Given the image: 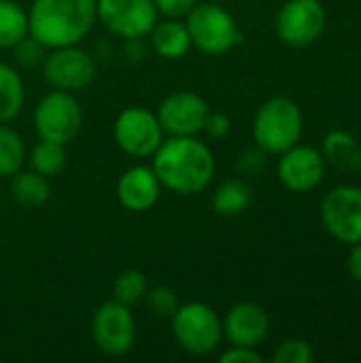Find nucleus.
<instances>
[{"label":"nucleus","instance_id":"1","mask_svg":"<svg viewBox=\"0 0 361 363\" xmlns=\"http://www.w3.org/2000/svg\"><path fill=\"white\" fill-rule=\"evenodd\" d=\"M151 168L162 187L179 196H196L215 177V155L198 136H168L153 153Z\"/></svg>","mask_w":361,"mask_h":363},{"label":"nucleus","instance_id":"2","mask_svg":"<svg viewBox=\"0 0 361 363\" xmlns=\"http://www.w3.org/2000/svg\"><path fill=\"white\" fill-rule=\"evenodd\" d=\"M96 19V0H32L28 9L30 38L45 49L79 45Z\"/></svg>","mask_w":361,"mask_h":363},{"label":"nucleus","instance_id":"3","mask_svg":"<svg viewBox=\"0 0 361 363\" xmlns=\"http://www.w3.org/2000/svg\"><path fill=\"white\" fill-rule=\"evenodd\" d=\"M185 17L191 47L206 55H223L243 43V32L232 13L213 0L198 2Z\"/></svg>","mask_w":361,"mask_h":363},{"label":"nucleus","instance_id":"4","mask_svg":"<svg viewBox=\"0 0 361 363\" xmlns=\"http://www.w3.org/2000/svg\"><path fill=\"white\" fill-rule=\"evenodd\" d=\"M304 117L300 106L283 96L264 102L253 119V138L266 153H283L300 143Z\"/></svg>","mask_w":361,"mask_h":363},{"label":"nucleus","instance_id":"5","mask_svg":"<svg viewBox=\"0 0 361 363\" xmlns=\"http://www.w3.org/2000/svg\"><path fill=\"white\" fill-rule=\"evenodd\" d=\"M172 321V334L179 347L191 355H211L223 340V323L217 311L204 302L179 304Z\"/></svg>","mask_w":361,"mask_h":363},{"label":"nucleus","instance_id":"6","mask_svg":"<svg viewBox=\"0 0 361 363\" xmlns=\"http://www.w3.org/2000/svg\"><path fill=\"white\" fill-rule=\"evenodd\" d=\"M83 108L70 91L53 89L34 108V128L43 140L68 145L81 132Z\"/></svg>","mask_w":361,"mask_h":363},{"label":"nucleus","instance_id":"7","mask_svg":"<svg viewBox=\"0 0 361 363\" xmlns=\"http://www.w3.org/2000/svg\"><path fill=\"white\" fill-rule=\"evenodd\" d=\"M91 336L100 353L121 357L136 345V319L132 308L111 300L96 308L91 319Z\"/></svg>","mask_w":361,"mask_h":363},{"label":"nucleus","instance_id":"8","mask_svg":"<svg viewBox=\"0 0 361 363\" xmlns=\"http://www.w3.org/2000/svg\"><path fill=\"white\" fill-rule=\"evenodd\" d=\"M117 147L132 157H151L164 143V130L153 111L145 106H128L113 123Z\"/></svg>","mask_w":361,"mask_h":363},{"label":"nucleus","instance_id":"9","mask_svg":"<svg viewBox=\"0 0 361 363\" xmlns=\"http://www.w3.org/2000/svg\"><path fill=\"white\" fill-rule=\"evenodd\" d=\"M326 9L321 0H287L277 13V36L289 47H309L326 30Z\"/></svg>","mask_w":361,"mask_h":363},{"label":"nucleus","instance_id":"10","mask_svg":"<svg viewBox=\"0 0 361 363\" xmlns=\"http://www.w3.org/2000/svg\"><path fill=\"white\" fill-rule=\"evenodd\" d=\"M96 15L115 36L138 40L157 23L153 0H96Z\"/></svg>","mask_w":361,"mask_h":363},{"label":"nucleus","instance_id":"11","mask_svg":"<svg viewBox=\"0 0 361 363\" xmlns=\"http://www.w3.org/2000/svg\"><path fill=\"white\" fill-rule=\"evenodd\" d=\"M43 77L53 89L81 91L94 81L96 62L79 45L49 49L43 60Z\"/></svg>","mask_w":361,"mask_h":363},{"label":"nucleus","instance_id":"12","mask_svg":"<svg viewBox=\"0 0 361 363\" xmlns=\"http://www.w3.org/2000/svg\"><path fill=\"white\" fill-rule=\"evenodd\" d=\"M321 219L330 236L345 245L361 242V187L340 185L321 202Z\"/></svg>","mask_w":361,"mask_h":363},{"label":"nucleus","instance_id":"13","mask_svg":"<svg viewBox=\"0 0 361 363\" xmlns=\"http://www.w3.org/2000/svg\"><path fill=\"white\" fill-rule=\"evenodd\" d=\"M211 108L209 102L196 91H174L157 106V119L168 136H198Z\"/></svg>","mask_w":361,"mask_h":363},{"label":"nucleus","instance_id":"14","mask_svg":"<svg viewBox=\"0 0 361 363\" xmlns=\"http://www.w3.org/2000/svg\"><path fill=\"white\" fill-rule=\"evenodd\" d=\"M277 174L281 183L298 194L315 189L326 177V157L309 145H294L281 153Z\"/></svg>","mask_w":361,"mask_h":363},{"label":"nucleus","instance_id":"15","mask_svg":"<svg viewBox=\"0 0 361 363\" xmlns=\"http://www.w3.org/2000/svg\"><path fill=\"white\" fill-rule=\"evenodd\" d=\"M221 323H223V336L232 347L255 349L266 340L270 330L268 313L255 302H240L232 306Z\"/></svg>","mask_w":361,"mask_h":363},{"label":"nucleus","instance_id":"16","mask_svg":"<svg viewBox=\"0 0 361 363\" xmlns=\"http://www.w3.org/2000/svg\"><path fill=\"white\" fill-rule=\"evenodd\" d=\"M162 183L151 166H132L117 181V200L126 211L145 213L157 204Z\"/></svg>","mask_w":361,"mask_h":363},{"label":"nucleus","instance_id":"17","mask_svg":"<svg viewBox=\"0 0 361 363\" xmlns=\"http://www.w3.org/2000/svg\"><path fill=\"white\" fill-rule=\"evenodd\" d=\"M149 40H151L153 51L164 60H181L191 49L187 26L185 21H179L177 17L157 21L153 30L149 32Z\"/></svg>","mask_w":361,"mask_h":363},{"label":"nucleus","instance_id":"18","mask_svg":"<svg viewBox=\"0 0 361 363\" xmlns=\"http://www.w3.org/2000/svg\"><path fill=\"white\" fill-rule=\"evenodd\" d=\"M323 155L343 172H357L361 170V145L360 140L345 132L334 130L323 140Z\"/></svg>","mask_w":361,"mask_h":363},{"label":"nucleus","instance_id":"19","mask_svg":"<svg viewBox=\"0 0 361 363\" xmlns=\"http://www.w3.org/2000/svg\"><path fill=\"white\" fill-rule=\"evenodd\" d=\"M11 196L21 206L38 208L49 200L51 187L47 177L38 174L36 170H19L11 177Z\"/></svg>","mask_w":361,"mask_h":363},{"label":"nucleus","instance_id":"20","mask_svg":"<svg viewBox=\"0 0 361 363\" xmlns=\"http://www.w3.org/2000/svg\"><path fill=\"white\" fill-rule=\"evenodd\" d=\"M23 102L26 87L21 74L13 66L0 62V123L13 121L23 108Z\"/></svg>","mask_w":361,"mask_h":363},{"label":"nucleus","instance_id":"21","mask_svg":"<svg viewBox=\"0 0 361 363\" xmlns=\"http://www.w3.org/2000/svg\"><path fill=\"white\" fill-rule=\"evenodd\" d=\"M253 191L243 179L223 181L213 194V208L223 217H236L251 206Z\"/></svg>","mask_w":361,"mask_h":363},{"label":"nucleus","instance_id":"22","mask_svg":"<svg viewBox=\"0 0 361 363\" xmlns=\"http://www.w3.org/2000/svg\"><path fill=\"white\" fill-rule=\"evenodd\" d=\"M28 36V11L15 0H0V49L19 47Z\"/></svg>","mask_w":361,"mask_h":363},{"label":"nucleus","instance_id":"23","mask_svg":"<svg viewBox=\"0 0 361 363\" xmlns=\"http://www.w3.org/2000/svg\"><path fill=\"white\" fill-rule=\"evenodd\" d=\"M30 162V168L36 170L43 177H55L57 172H62V168L66 166V145L53 143V140H38L30 155L26 157Z\"/></svg>","mask_w":361,"mask_h":363},{"label":"nucleus","instance_id":"24","mask_svg":"<svg viewBox=\"0 0 361 363\" xmlns=\"http://www.w3.org/2000/svg\"><path fill=\"white\" fill-rule=\"evenodd\" d=\"M26 164V145L19 132L0 123V177H13Z\"/></svg>","mask_w":361,"mask_h":363},{"label":"nucleus","instance_id":"25","mask_svg":"<svg viewBox=\"0 0 361 363\" xmlns=\"http://www.w3.org/2000/svg\"><path fill=\"white\" fill-rule=\"evenodd\" d=\"M149 285H147V277L140 270H126L115 279L113 285V296L117 302L126 304V306H136L145 300Z\"/></svg>","mask_w":361,"mask_h":363},{"label":"nucleus","instance_id":"26","mask_svg":"<svg viewBox=\"0 0 361 363\" xmlns=\"http://www.w3.org/2000/svg\"><path fill=\"white\" fill-rule=\"evenodd\" d=\"M145 306L155 315V317H162V319H170L174 315V311L179 308V298L172 289L168 287H153V289H147L145 294Z\"/></svg>","mask_w":361,"mask_h":363},{"label":"nucleus","instance_id":"27","mask_svg":"<svg viewBox=\"0 0 361 363\" xmlns=\"http://www.w3.org/2000/svg\"><path fill=\"white\" fill-rule=\"evenodd\" d=\"M313 349L306 340H300V338H294V340H287L283 342L274 355H272V362L274 363H311L313 362Z\"/></svg>","mask_w":361,"mask_h":363},{"label":"nucleus","instance_id":"28","mask_svg":"<svg viewBox=\"0 0 361 363\" xmlns=\"http://www.w3.org/2000/svg\"><path fill=\"white\" fill-rule=\"evenodd\" d=\"M238 170L243 177H260L266 170V151L264 149H247L238 157Z\"/></svg>","mask_w":361,"mask_h":363},{"label":"nucleus","instance_id":"29","mask_svg":"<svg viewBox=\"0 0 361 363\" xmlns=\"http://www.w3.org/2000/svg\"><path fill=\"white\" fill-rule=\"evenodd\" d=\"M200 0H153L157 13L166 15V17H185Z\"/></svg>","mask_w":361,"mask_h":363},{"label":"nucleus","instance_id":"30","mask_svg":"<svg viewBox=\"0 0 361 363\" xmlns=\"http://www.w3.org/2000/svg\"><path fill=\"white\" fill-rule=\"evenodd\" d=\"M221 363H262L264 357L249 347H230L228 351H223L219 355Z\"/></svg>","mask_w":361,"mask_h":363},{"label":"nucleus","instance_id":"31","mask_svg":"<svg viewBox=\"0 0 361 363\" xmlns=\"http://www.w3.org/2000/svg\"><path fill=\"white\" fill-rule=\"evenodd\" d=\"M232 130V121L228 115L223 113H209L206 121H204V130L211 138H226Z\"/></svg>","mask_w":361,"mask_h":363},{"label":"nucleus","instance_id":"32","mask_svg":"<svg viewBox=\"0 0 361 363\" xmlns=\"http://www.w3.org/2000/svg\"><path fill=\"white\" fill-rule=\"evenodd\" d=\"M347 266H349L351 277L361 285V242L353 245V249L349 253V259H347Z\"/></svg>","mask_w":361,"mask_h":363},{"label":"nucleus","instance_id":"33","mask_svg":"<svg viewBox=\"0 0 361 363\" xmlns=\"http://www.w3.org/2000/svg\"><path fill=\"white\" fill-rule=\"evenodd\" d=\"M213 2H217V0H213Z\"/></svg>","mask_w":361,"mask_h":363}]
</instances>
